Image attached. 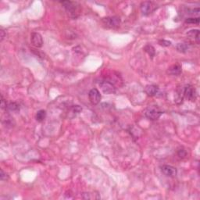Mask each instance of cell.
I'll return each mask as SVG.
<instances>
[{"label": "cell", "mask_w": 200, "mask_h": 200, "mask_svg": "<svg viewBox=\"0 0 200 200\" xmlns=\"http://www.w3.org/2000/svg\"><path fill=\"white\" fill-rule=\"evenodd\" d=\"M60 3L63 6L65 9L69 14V16L72 18H76L79 14V5L77 2L71 1H63Z\"/></svg>", "instance_id": "1"}, {"label": "cell", "mask_w": 200, "mask_h": 200, "mask_svg": "<svg viewBox=\"0 0 200 200\" xmlns=\"http://www.w3.org/2000/svg\"><path fill=\"white\" fill-rule=\"evenodd\" d=\"M163 113V112L156 106H149L148 107L145 111V115L147 118L151 120V121H156L158 120L160 116Z\"/></svg>", "instance_id": "2"}, {"label": "cell", "mask_w": 200, "mask_h": 200, "mask_svg": "<svg viewBox=\"0 0 200 200\" xmlns=\"http://www.w3.org/2000/svg\"><path fill=\"white\" fill-rule=\"evenodd\" d=\"M102 22L105 27L108 28H116L121 24V19L117 16H109L102 18Z\"/></svg>", "instance_id": "3"}, {"label": "cell", "mask_w": 200, "mask_h": 200, "mask_svg": "<svg viewBox=\"0 0 200 200\" xmlns=\"http://www.w3.org/2000/svg\"><path fill=\"white\" fill-rule=\"evenodd\" d=\"M140 8H141V11H142V14L145 16H148L155 10L156 5L154 4L152 2L146 1V2H142L141 3Z\"/></svg>", "instance_id": "4"}, {"label": "cell", "mask_w": 200, "mask_h": 200, "mask_svg": "<svg viewBox=\"0 0 200 200\" xmlns=\"http://www.w3.org/2000/svg\"><path fill=\"white\" fill-rule=\"evenodd\" d=\"M183 96L188 100H190V101L194 102L196 99V97H197V93H196V89L193 86L190 85V84H188V85L184 87Z\"/></svg>", "instance_id": "5"}, {"label": "cell", "mask_w": 200, "mask_h": 200, "mask_svg": "<svg viewBox=\"0 0 200 200\" xmlns=\"http://www.w3.org/2000/svg\"><path fill=\"white\" fill-rule=\"evenodd\" d=\"M101 94L99 91L97 89H92L90 90L89 93V101L91 102V104L97 105L99 103L100 100H101Z\"/></svg>", "instance_id": "6"}, {"label": "cell", "mask_w": 200, "mask_h": 200, "mask_svg": "<svg viewBox=\"0 0 200 200\" xmlns=\"http://www.w3.org/2000/svg\"><path fill=\"white\" fill-rule=\"evenodd\" d=\"M30 42L31 44L36 48H41L43 45V40H42V35L39 33L33 32L30 35Z\"/></svg>", "instance_id": "7"}, {"label": "cell", "mask_w": 200, "mask_h": 200, "mask_svg": "<svg viewBox=\"0 0 200 200\" xmlns=\"http://www.w3.org/2000/svg\"><path fill=\"white\" fill-rule=\"evenodd\" d=\"M161 170L164 175H166L167 177H174L177 175V169L172 166L170 165H163L161 167Z\"/></svg>", "instance_id": "8"}, {"label": "cell", "mask_w": 200, "mask_h": 200, "mask_svg": "<svg viewBox=\"0 0 200 200\" xmlns=\"http://www.w3.org/2000/svg\"><path fill=\"white\" fill-rule=\"evenodd\" d=\"M100 86H101V89H102V91L104 92L105 94H112L115 92V87L113 85L112 83L109 82H102L101 84H100Z\"/></svg>", "instance_id": "9"}, {"label": "cell", "mask_w": 200, "mask_h": 200, "mask_svg": "<svg viewBox=\"0 0 200 200\" xmlns=\"http://www.w3.org/2000/svg\"><path fill=\"white\" fill-rule=\"evenodd\" d=\"M182 70V66L179 65V64H174V65H172L171 67H170L168 68L167 73L170 75H175V76H177V75L181 74Z\"/></svg>", "instance_id": "10"}, {"label": "cell", "mask_w": 200, "mask_h": 200, "mask_svg": "<svg viewBox=\"0 0 200 200\" xmlns=\"http://www.w3.org/2000/svg\"><path fill=\"white\" fill-rule=\"evenodd\" d=\"M159 91V88L156 85L154 84H149L147 85L145 89V91L146 92V94L149 96H156L157 92Z\"/></svg>", "instance_id": "11"}, {"label": "cell", "mask_w": 200, "mask_h": 200, "mask_svg": "<svg viewBox=\"0 0 200 200\" xmlns=\"http://www.w3.org/2000/svg\"><path fill=\"white\" fill-rule=\"evenodd\" d=\"M189 37L194 39L197 43H199V30H191L188 33Z\"/></svg>", "instance_id": "12"}, {"label": "cell", "mask_w": 200, "mask_h": 200, "mask_svg": "<svg viewBox=\"0 0 200 200\" xmlns=\"http://www.w3.org/2000/svg\"><path fill=\"white\" fill-rule=\"evenodd\" d=\"M46 117V112L44 109H41L39 111L37 112L36 113V120L38 122H42Z\"/></svg>", "instance_id": "13"}, {"label": "cell", "mask_w": 200, "mask_h": 200, "mask_svg": "<svg viewBox=\"0 0 200 200\" xmlns=\"http://www.w3.org/2000/svg\"><path fill=\"white\" fill-rule=\"evenodd\" d=\"M144 50L147 53L149 54V56H151V58H153V56H155L156 51H155L154 47L152 45H146L144 47Z\"/></svg>", "instance_id": "14"}, {"label": "cell", "mask_w": 200, "mask_h": 200, "mask_svg": "<svg viewBox=\"0 0 200 200\" xmlns=\"http://www.w3.org/2000/svg\"><path fill=\"white\" fill-rule=\"evenodd\" d=\"M177 50L180 52H182V53H185L188 49H189V45L185 43H178L177 45Z\"/></svg>", "instance_id": "15"}, {"label": "cell", "mask_w": 200, "mask_h": 200, "mask_svg": "<svg viewBox=\"0 0 200 200\" xmlns=\"http://www.w3.org/2000/svg\"><path fill=\"white\" fill-rule=\"evenodd\" d=\"M7 109L10 111H18L20 110V106L16 102H10L7 105Z\"/></svg>", "instance_id": "16"}, {"label": "cell", "mask_w": 200, "mask_h": 200, "mask_svg": "<svg viewBox=\"0 0 200 200\" xmlns=\"http://www.w3.org/2000/svg\"><path fill=\"white\" fill-rule=\"evenodd\" d=\"M82 108L81 106H73L70 108V113H72L73 116H76V115H77L78 113H80V112L82 111Z\"/></svg>", "instance_id": "17"}, {"label": "cell", "mask_w": 200, "mask_h": 200, "mask_svg": "<svg viewBox=\"0 0 200 200\" xmlns=\"http://www.w3.org/2000/svg\"><path fill=\"white\" fill-rule=\"evenodd\" d=\"M200 21L199 17H190V18H187L185 20V23H196L199 24Z\"/></svg>", "instance_id": "18"}, {"label": "cell", "mask_w": 200, "mask_h": 200, "mask_svg": "<svg viewBox=\"0 0 200 200\" xmlns=\"http://www.w3.org/2000/svg\"><path fill=\"white\" fill-rule=\"evenodd\" d=\"M159 44L160 45H162V46L167 47L170 46V45H171V42H170V41H167V40L162 39L159 41Z\"/></svg>", "instance_id": "19"}, {"label": "cell", "mask_w": 200, "mask_h": 200, "mask_svg": "<svg viewBox=\"0 0 200 200\" xmlns=\"http://www.w3.org/2000/svg\"><path fill=\"white\" fill-rule=\"evenodd\" d=\"M0 179L2 181H6L9 179V176L7 175L6 173H5L2 169H1V174H0Z\"/></svg>", "instance_id": "20"}, {"label": "cell", "mask_w": 200, "mask_h": 200, "mask_svg": "<svg viewBox=\"0 0 200 200\" xmlns=\"http://www.w3.org/2000/svg\"><path fill=\"white\" fill-rule=\"evenodd\" d=\"M177 155L179 156L180 158H184L186 156V152L184 149H180L177 151Z\"/></svg>", "instance_id": "21"}, {"label": "cell", "mask_w": 200, "mask_h": 200, "mask_svg": "<svg viewBox=\"0 0 200 200\" xmlns=\"http://www.w3.org/2000/svg\"><path fill=\"white\" fill-rule=\"evenodd\" d=\"M1 107H2V109H6L7 108L6 102L5 101V99H3L2 96H1Z\"/></svg>", "instance_id": "22"}, {"label": "cell", "mask_w": 200, "mask_h": 200, "mask_svg": "<svg viewBox=\"0 0 200 200\" xmlns=\"http://www.w3.org/2000/svg\"><path fill=\"white\" fill-rule=\"evenodd\" d=\"M0 33H1V42H2V40L4 39V38H5V32H4V30H1V31H0Z\"/></svg>", "instance_id": "23"}]
</instances>
